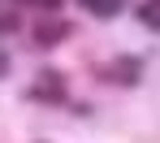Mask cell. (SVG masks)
<instances>
[{"label":"cell","mask_w":160,"mask_h":143,"mask_svg":"<svg viewBox=\"0 0 160 143\" xmlns=\"http://www.w3.org/2000/svg\"><path fill=\"white\" fill-rule=\"evenodd\" d=\"M4 74H9V52L0 48V78H4Z\"/></svg>","instance_id":"cell-8"},{"label":"cell","mask_w":160,"mask_h":143,"mask_svg":"<svg viewBox=\"0 0 160 143\" xmlns=\"http://www.w3.org/2000/svg\"><path fill=\"white\" fill-rule=\"evenodd\" d=\"M95 18H112V13H121V0H82Z\"/></svg>","instance_id":"cell-5"},{"label":"cell","mask_w":160,"mask_h":143,"mask_svg":"<svg viewBox=\"0 0 160 143\" xmlns=\"http://www.w3.org/2000/svg\"><path fill=\"white\" fill-rule=\"evenodd\" d=\"M143 65H147L143 57H117L108 69H100V78L121 83V87H138V83H143Z\"/></svg>","instance_id":"cell-1"},{"label":"cell","mask_w":160,"mask_h":143,"mask_svg":"<svg viewBox=\"0 0 160 143\" xmlns=\"http://www.w3.org/2000/svg\"><path fill=\"white\" fill-rule=\"evenodd\" d=\"M26 100L48 104V109H52V104H69V91H65V83H43V78H39V83L26 91Z\"/></svg>","instance_id":"cell-2"},{"label":"cell","mask_w":160,"mask_h":143,"mask_svg":"<svg viewBox=\"0 0 160 143\" xmlns=\"http://www.w3.org/2000/svg\"><path fill=\"white\" fill-rule=\"evenodd\" d=\"M18 4H30V0H18Z\"/></svg>","instance_id":"cell-9"},{"label":"cell","mask_w":160,"mask_h":143,"mask_svg":"<svg viewBox=\"0 0 160 143\" xmlns=\"http://www.w3.org/2000/svg\"><path fill=\"white\" fill-rule=\"evenodd\" d=\"M18 26H22V22H18V13H0V35H13Z\"/></svg>","instance_id":"cell-6"},{"label":"cell","mask_w":160,"mask_h":143,"mask_svg":"<svg viewBox=\"0 0 160 143\" xmlns=\"http://www.w3.org/2000/svg\"><path fill=\"white\" fill-rule=\"evenodd\" d=\"M138 22L147 30H160V4L156 0H147V4H138Z\"/></svg>","instance_id":"cell-4"},{"label":"cell","mask_w":160,"mask_h":143,"mask_svg":"<svg viewBox=\"0 0 160 143\" xmlns=\"http://www.w3.org/2000/svg\"><path fill=\"white\" fill-rule=\"evenodd\" d=\"M65 35H69L65 22H39V26H35V43H39V48H56Z\"/></svg>","instance_id":"cell-3"},{"label":"cell","mask_w":160,"mask_h":143,"mask_svg":"<svg viewBox=\"0 0 160 143\" xmlns=\"http://www.w3.org/2000/svg\"><path fill=\"white\" fill-rule=\"evenodd\" d=\"M30 4H39V9H48V13H56V9H61L65 0H30Z\"/></svg>","instance_id":"cell-7"}]
</instances>
